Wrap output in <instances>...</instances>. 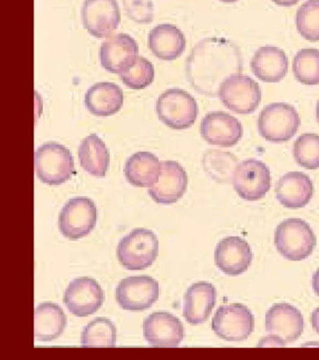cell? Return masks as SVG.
<instances>
[{"mask_svg":"<svg viewBox=\"0 0 319 360\" xmlns=\"http://www.w3.org/2000/svg\"><path fill=\"white\" fill-rule=\"evenodd\" d=\"M82 21L83 27L95 38H108L121 21L118 3L116 0H85Z\"/></svg>","mask_w":319,"mask_h":360,"instance_id":"obj_13","label":"cell"},{"mask_svg":"<svg viewBox=\"0 0 319 360\" xmlns=\"http://www.w3.org/2000/svg\"><path fill=\"white\" fill-rule=\"evenodd\" d=\"M67 318L62 308L52 302L36 307L34 336L39 342H51L60 338L65 330Z\"/></svg>","mask_w":319,"mask_h":360,"instance_id":"obj_26","label":"cell"},{"mask_svg":"<svg viewBox=\"0 0 319 360\" xmlns=\"http://www.w3.org/2000/svg\"><path fill=\"white\" fill-rule=\"evenodd\" d=\"M293 156L299 166L307 170L319 169V135L304 134L293 145Z\"/></svg>","mask_w":319,"mask_h":360,"instance_id":"obj_32","label":"cell"},{"mask_svg":"<svg viewBox=\"0 0 319 360\" xmlns=\"http://www.w3.org/2000/svg\"><path fill=\"white\" fill-rule=\"evenodd\" d=\"M240 48L224 38H207L196 44L186 59L187 80L201 94L215 97L225 79L242 73Z\"/></svg>","mask_w":319,"mask_h":360,"instance_id":"obj_1","label":"cell"},{"mask_svg":"<svg viewBox=\"0 0 319 360\" xmlns=\"http://www.w3.org/2000/svg\"><path fill=\"white\" fill-rule=\"evenodd\" d=\"M158 239L153 231L137 228L120 240L116 255L125 269L136 271L152 266L158 255Z\"/></svg>","mask_w":319,"mask_h":360,"instance_id":"obj_3","label":"cell"},{"mask_svg":"<svg viewBox=\"0 0 319 360\" xmlns=\"http://www.w3.org/2000/svg\"><path fill=\"white\" fill-rule=\"evenodd\" d=\"M218 98L229 111L252 114L262 103V89L254 79L242 73L225 79L218 90Z\"/></svg>","mask_w":319,"mask_h":360,"instance_id":"obj_7","label":"cell"},{"mask_svg":"<svg viewBox=\"0 0 319 360\" xmlns=\"http://www.w3.org/2000/svg\"><path fill=\"white\" fill-rule=\"evenodd\" d=\"M313 184L310 176L301 172H290L277 182L276 198L283 207L297 210L306 207L313 198Z\"/></svg>","mask_w":319,"mask_h":360,"instance_id":"obj_21","label":"cell"},{"mask_svg":"<svg viewBox=\"0 0 319 360\" xmlns=\"http://www.w3.org/2000/svg\"><path fill=\"white\" fill-rule=\"evenodd\" d=\"M189 176L183 166L175 160H164L161 162V174L148 193L158 204L172 205L184 196Z\"/></svg>","mask_w":319,"mask_h":360,"instance_id":"obj_15","label":"cell"},{"mask_svg":"<svg viewBox=\"0 0 319 360\" xmlns=\"http://www.w3.org/2000/svg\"><path fill=\"white\" fill-rule=\"evenodd\" d=\"M311 323H312L313 330L319 335V307L313 309L312 314H311Z\"/></svg>","mask_w":319,"mask_h":360,"instance_id":"obj_36","label":"cell"},{"mask_svg":"<svg viewBox=\"0 0 319 360\" xmlns=\"http://www.w3.org/2000/svg\"><path fill=\"white\" fill-rule=\"evenodd\" d=\"M186 45L184 33L173 25H156L148 34V47L161 60H176L186 50Z\"/></svg>","mask_w":319,"mask_h":360,"instance_id":"obj_23","label":"cell"},{"mask_svg":"<svg viewBox=\"0 0 319 360\" xmlns=\"http://www.w3.org/2000/svg\"><path fill=\"white\" fill-rule=\"evenodd\" d=\"M285 342L281 338L271 335L265 337L257 343V347H285Z\"/></svg>","mask_w":319,"mask_h":360,"instance_id":"obj_35","label":"cell"},{"mask_svg":"<svg viewBox=\"0 0 319 360\" xmlns=\"http://www.w3.org/2000/svg\"><path fill=\"white\" fill-rule=\"evenodd\" d=\"M219 1L224 2V3H235V2H237L238 0H219Z\"/></svg>","mask_w":319,"mask_h":360,"instance_id":"obj_40","label":"cell"},{"mask_svg":"<svg viewBox=\"0 0 319 360\" xmlns=\"http://www.w3.org/2000/svg\"><path fill=\"white\" fill-rule=\"evenodd\" d=\"M292 70L296 80L306 86L319 84V50L305 48L294 56Z\"/></svg>","mask_w":319,"mask_h":360,"instance_id":"obj_29","label":"cell"},{"mask_svg":"<svg viewBox=\"0 0 319 360\" xmlns=\"http://www.w3.org/2000/svg\"><path fill=\"white\" fill-rule=\"evenodd\" d=\"M35 171L41 182L51 186L63 184L76 173L71 151L57 142L43 143L36 150Z\"/></svg>","mask_w":319,"mask_h":360,"instance_id":"obj_4","label":"cell"},{"mask_svg":"<svg viewBox=\"0 0 319 360\" xmlns=\"http://www.w3.org/2000/svg\"><path fill=\"white\" fill-rule=\"evenodd\" d=\"M158 297L159 284L149 276L123 278L116 290L117 303L125 311H147Z\"/></svg>","mask_w":319,"mask_h":360,"instance_id":"obj_11","label":"cell"},{"mask_svg":"<svg viewBox=\"0 0 319 360\" xmlns=\"http://www.w3.org/2000/svg\"><path fill=\"white\" fill-rule=\"evenodd\" d=\"M139 58V46L135 39L125 33L116 34L102 42L100 50L103 69L120 75L133 66Z\"/></svg>","mask_w":319,"mask_h":360,"instance_id":"obj_16","label":"cell"},{"mask_svg":"<svg viewBox=\"0 0 319 360\" xmlns=\"http://www.w3.org/2000/svg\"><path fill=\"white\" fill-rule=\"evenodd\" d=\"M243 134L242 123L228 112H208L201 120V136L210 145L232 148L240 142Z\"/></svg>","mask_w":319,"mask_h":360,"instance_id":"obj_17","label":"cell"},{"mask_svg":"<svg viewBox=\"0 0 319 360\" xmlns=\"http://www.w3.org/2000/svg\"><path fill=\"white\" fill-rule=\"evenodd\" d=\"M253 260L250 245L239 236H228L218 242L215 250V262L226 275L236 277L250 267Z\"/></svg>","mask_w":319,"mask_h":360,"instance_id":"obj_18","label":"cell"},{"mask_svg":"<svg viewBox=\"0 0 319 360\" xmlns=\"http://www.w3.org/2000/svg\"><path fill=\"white\" fill-rule=\"evenodd\" d=\"M265 330L281 338L285 343L296 342L304 333V315L290 304H274L265 315Z\"/></svg>","mask_w":319,"mask_h":360,"instance_id":"obj_19","label":"cell"},{"mask_svg":"<svg viewBox=\"0 0 319 360\" xmlns=\"http://www.w3.org/2000/svg\"><path fill=\"white\" fill-rule=\"evenodd\" d=\"M104 292L94 278H74L67 287L63 301L71 314L86 317L96 314L104 302Z\"/></svg>","mask_w":319,"mask_h":360,"instance_id":"obj_12","label":"cell"},{"mask_svg":"<svg viewBox=\"0 0 319 360\" xmlns=\"http://www.w3.org/2000/svg\"><path fill=\"white\" fill-rule=\"evenodd\" d=\"M123 6L128 18L140 25L153 22L155 8L152 0H123Z\"/></svg>","mask_w":319,"mask_h":360,"instance_id":"obj_34","label":"cell"},{"mask_svg":"<svg viewBox=\"0 0 319 360\" xmlns=\"http://www.w3.org/2000/svg\"><path fill=\"white\" fill-rule=\"evenodd\" d=\"M316 244L315 233L304 219H287L277 225L274 245L277 252L287 260H304L312 255Z\"/></svg>","mask_w":319,"mask_h":360,"instance_id":"obj_2","label":"cell"},{"mask_svg":"<svg viewBox=\"0 0 319 360\" xmlns=\"http://www.w3.org/2000/svg\"><path fill=\"white\" fill-rule=\"evenodd\" d=\"M271 172L262 160L249 159L238 163L232 184L238 195L246 201H259L271 188Z\"/></svg>","mask_w":319,"mask_h":360,"instance_id":"obj_10","label":"cell"},{"mask_svg":"<svg viewBox=\"0 0 319 360\" xmlns=\"http://www.w3.org/2000/svg\"><path fill=\"white\" fill-rule=\"evenodd\" d=\"M301 118L295 107L285 103L268 104L260 112L257 131L271 143H285L295 136Z\"/></svg>","mask_w":319,"mask_h":360,"instance_id":"obj_5","label":"cell"},{"mask_svg":"<svg viewBox=\"0 0 319 360\" xmlns=\"http://www.w3.org/2000/svg\"><path fill=\"white\" fill-rule=\"evenodd\" d=\"M217 303V289L212 283L200 281L192 284L184 297L183 314L190 325L205 323Z\"/></svg>","mask_w":319,"mask_h":360,"instance_id":"obj_20","label":"cell"},{"mask_svg":"<svg viewBox=\"0 0 319 360\" xmlns=\"http://www.w3.org/2000/svg\"><path fill=\"white\" fill-rule=\"evenodd\" d=\"M212 329L226 342H243L254 329V317L250 309L240 303L220 306L212 320Z\"/></svg>","mask_w":319,"mask_h":360,"instance_id":"obj_8","label":"cell"},{"mask_svg":"<svg viewBox=\"0 0 319 360\" xmlns=\"http://www.w3.org/2000/svg\"><path fill=\"white\" fill-rule=\"evenodd\" d=\"M161 162L155 154L140 151L131 155L125 162L124 174L131 185L139 188H150L158 180Z\"/></svg>","mask_w":319,"mask_h":360,"instance_id":"obj_25","label":"cell"},{"mask_svg":"<svg viewBox=\"0 0 319 360\" xmlns=\"http://www.w3.org/2000/svg\"><path fill=\"white\" fill-rule=\"evenodd\" d=\"M81 166L88 174L104 177L110 165V152L97 134H90L82 141L78 150Z\"/></svg>","mask_w":319,"mask_h":360,"instance_id":"obj_27","label":"cell"},{"mask_svg":"<svg viewBox=\"0 0 319 360\" xmlns=\"http://www.w3.org/2000/svg\"><path fill=\"white\" fill-rule=\"evenodd\" d=\"M316 120H318V122L319 124V100L318 103H316Z\"/></svg>","mask_w":319,"mask_h":360,"instance_id":"obj_39","label":"cell"},{"mask_svg":"<svg viewBox=\"0 0 319 360\" xmlns=\"http://www.w3.org/2000/svg\"><path fill=\"white\" fill-rule=\"evenodd\" d=\"M253 75L264 83H279L287 75L288 58L285 51L276 46H262L251 59Z\"/></svg>","mask_w":319,"mask_h":360,"instance_id":"obj_22","label":"cell"},{"mask_svg":"<svg viewBox=\"0 0 319 360\" xmlns=\"http://www.w3.org/2000/svg\"><path fill=\"white\" fill-rule=\"evenodd\" d=\"M158 120L172 129H186L197 120L198 107L195 98L180 89H168L156 101Z\"/></svg>","mask_w":319,"mask_h":360,"instance_id":"obj_6","label":"cell"},{"mask_svg":"<svg viewBox=\"0 0 319 360\" xmlns=\"http://www.w3.org/2000/svg\"><path fill=\"white\" fill-rule=\"evenodd\" d=\"M97 221V205L88 197H74L64 205L60 214V233L69 240L85 238L93 231Z\"/></svg>","mask_w":319,"mask_h":360,"instance_id":"obj_9","label":"cell"},{"mask_svg":"<svg viewBox=\"0 0 319 360\" xmlns=\"http://www.w3.org/2000/svg\"><path fill=\"white\" fill-rule=\"evenodd\" d=\"M296 27L302 38L319 41V0H307L297 11Z\"/></svg>","mask_w":319,"mask_h":360,"instance_id":"obj_31","label":"cell"},{"mask_svg":"<svg viewBox=\"0 0 319 360\" xmlns=\"http://www.w3.org/2000/svg\"><path fill=\"white\" fill-rule=\"evenodd\" d=\"M312 285L313 292H315V295L319 297V267L313 276Z\"/></svg>","mask_w":319,"mask_h":360,"instance_id":"obj_38","label":"cell"},{"mask_svg":"<svg viewBox=\"0 0 319 360\" xmlns=\"http://www.w3.org/2000/svg\"><path fill=\"white\" fill-rule=\"evenodd\" d=\"M119 76L128 89L142 90L153 83L155 79V68L147 58L139 56L135 63L120 73Z\"/></svg>","mask_w":319,"mask_h":360,"instance_id":"obj_33","label":"cell"},{"mask_svg":"<svg viewBox=\"0 0 319 360\" xmlns=\"http://www.w3.org/2000/svg\"><path fill=\"white\" fill-rule=\"evenodd\" d=\"M144 337L152 347H178L184 338L183 323L170 312H153L145 318Z\"/></svg>","mask_w":319,"mask_h":360,"instance_id":"obj_14","label":"cell"},{"mask_svg":"<svg viewBox=\"0 0 319 360\" xmlns=\"http://www.w3.org/2000/svg\"><path fill=\"white\" fill-rule=\"evenodd\" d=\"M273 3H276L277 6L280 7L290 8L295 6L297 3L301 1V0H271Z\"/></svg>","mask_w":319,"mask_h":360,"instance_id":"obj_37","label":"cell"},{"mask_svg":"<svg viewBox=\"0 0 319 360\" xmlns=\"http://www.w3.org/2000/svg\"><path fill=\"white\" fill-rule=\"evenodd\" d=\"M81 345L83 348L116 347V326L107 318H96L83 328Z\"/></svg>","mask_w":319,"mask_h":360,"instance_id":"obj_28","label":"cell"},{"mask_svg":"<svg viewBox=\"0 0 319 360\" xmlns=\"http://www.w3.org/2000/svg\"><path fill=\"white\" fill-rule=\"evenodd\" d=\"M124 103V94L117 84L111 82H100L93 84L86 91V109L97 117H110L118 112Z\"/></svg>","mask_w":319,"mask_h":360,"instance_id":"obj_24","label":"cell"},{"mask_svg":"<svg viewBox=\"0 0 319 360\" xmlns=\"http://www.w3.org/2000/svg\"><path fill=\"white\" fill-rule=\"evenodd\" d=\"M237 159L231 153L210 149L203 155V165L206 173L218 182H226L232 179Z\"/></svg>","mask_w":319,"mask_h":360,"instance_id":"obj_30","label":"cell"}]
</instances>
